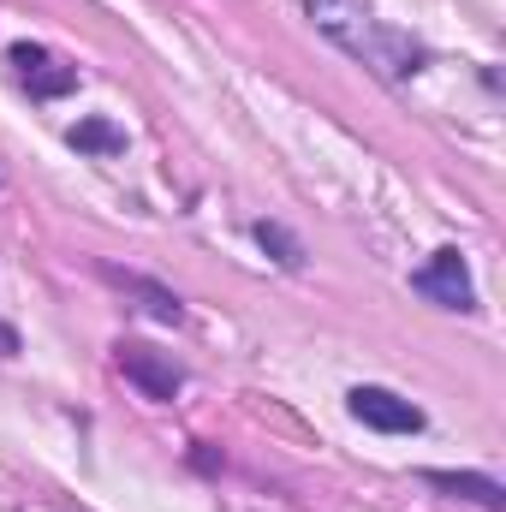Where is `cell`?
<instances>
[{
  "label": "cell",
  "instance_id": "obj_10",
  "mask_svg": "<svg viewBox=\"0 0 506 512\" xmlns=\"http://www.w3.org/2000/svg\"><path fill=\"white\" fill-rule=\"evenodd\" d=\"M12 352H18V334H12V328L0 322V358H12Z\"/></svg>",
  "mask_w": 506,
  "mask_h": 512
},
{
  "label": "cell",
  "instance_id": "obj_3",
  "mask_svg": "<svg viewBox=\"0 0 506 512\" xmlns=\"http://www.w3.org/2000/svg\"><path fill=\"white\" fill-rule=\"evenodd\" d=\"M12 66H18V84H24L30 96H42V102L78 90V72H72L66 60H54L48 48H36V42H18V48H12Z\"/></svg>",
  "mask_w": 506,
  "mask_h": 512
},
{
  "label": "cell",
  "instance_id": "obj_9",
  "mask_svg": "<svg viewBox=\"0 0 506 512\" xmlns=\"http://www.w3.org/2000/svg\"><path fill=\"white\" fill-rule=\"evenodd\" d=\"M256 239H262L268 251H280V262H286V268H298V262H304V251H298V245H292V239H286L280 227H268V221L256 227Z\"/></svg>",
  "mask_w": 506,
  "mask_h": 512
},
{
  "label": "cell",
  "instance_id": "obj_1",
  "mask_svg": "<svg viewBox=\"0 0 506 512\" xmlns=\"http://www.w3.org/2000/svg\"><path fill=\"white\" fill-rule=\"evenodd\" d=\"M310 18H316L340 48H352L364 66H376V72H387V78H405V72H417V60H423L405 36L381 30L364 0H310Z\"/></svg>",
  "mask_w": 506,
  "mask_h": 512
},
{
  "label": "cell",
  "instance_id": "obj_7",
  "mask_svg": "<svg viewBox=\"0 0 506 512\" xmlns=\"http://www.w3.org/2000/svg\"><path fill=\"white\" fill-rule=\"evenodd\" d=\"M102 274H108V280H120L126 292H137L149 316H161V322H179V298H173V292H161V286H149V280H137V274H120V268H102Z\"/></svg>",
  "mask_w": 506,
  "mask_h": 512
},
{
  "label": "cell",
  "instance_id": "obj_5",
  "mask_svg": "<svg viewBox=\"0 0 506 512\" xmlns=\"http://www.w3.org/2000/svg\"><path fill=\"white\" fill-rule=\"evenodd\" d=\"M120 370H126V382H137L149 399H173V393L185 387V370H179L173 358H161L155 346H137V340L120 346Z\"/></svg>",
  "mask_w": 506,
  "mask_h": 512
},
{
  "label": "cell",
  "instance_id": "obj_2",
  "mask_svg": "<svg viewBox=\"0 0 506 512\" xmlns=\"http://www.w3.org/2000/svg\"><path fill=\"white\" fill-rule=\"evenodd\" d=\"M411 286H417L423 298L447 304V310H477V292H471V274H465V256L459 251H435L417 274H411Z\"/></svg>",
  "mask_w": 506,
  "mask_h": 512
},
{
  "label": "cell",
  "instance_id": "obj_4",
  "mask_svg": "<svg viewBox=\"0 0 506 512\" xmlns=\"http://www.w3.org/2000/svg\"><path fill=\"white\" fill-rule=\"evenodd\" d=\"M352 417L370 423V429H381V435H411V429H423V411H417L411 399L387 393V387H352Z\"/></svg>",
  "mask_w": 506,
  "mask_h": 512
},
{
  "label": "cell",
  "instance_id": "obj_8",
  "mask_svg": "<svg viewBox=\"0 0 506 512\" xmlns=\"http://www.w3.org/2000/svg\"><path fill=\"white\" fill-rule=\"evenodd\" d=\"M72 149H90V155H114V149H126V131L108 126V120H78V126H72Z\"/></svg>",
  "mask_w": 506,
  "mask_h": 512
},
{
  "label": "cell",
  "instance_id": "obj_6",
  "mask_svg": "<svg viewBox=\"0 0 506 512\" xmlns=\"http://www.w3.org/2000/svg\"><path fill=\"white\" fill-rule=\"evenodd\" d=\"M429 489H447V495H465L477 507H501V483L489 477H459V471H429Z\"/></svg>",
  "mask_w": 506,
  "mask_h": 512
}]
</instances>
